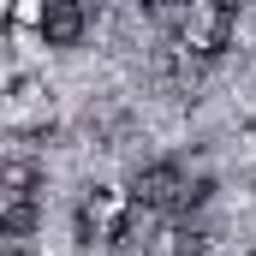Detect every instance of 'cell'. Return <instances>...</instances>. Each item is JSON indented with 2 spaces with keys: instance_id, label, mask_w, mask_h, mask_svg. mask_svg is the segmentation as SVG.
Segmentation results:
<instances>
[{
  "instance_id": "1",
  "label": "cell",
  "mask_w": 256,
  "mask_h": 256,
  "mask_svg": "<svg viewBox=\"0 0 256 256\" xmlns=\"http://www.w3.org/2000/svg\"><path fill=\"white\" fill-rule=\"evenodd\" d=\"M226 42H232V0H191L179 18V48L196 60H214L226 54Z\"/></svg>"
},
{
  "instance_id": "2",
  "label": "cell",
  "mask_w": 256,
  "mask_h": 256,
  "mask_svg": "<svg viewBox=\"0 0 256 256\" xmlns=\"http://www.w3.org/2000/svg\"><path fill=\"white\" fill-rule=\"evenodd\" d=\"M131 191H96L84 196V208H78V238L84 244H126V238H137L131 232Z\"/></svg>"
},
{
  "instance_id": "3",
  "label": "cell",
  "mask_w": 256,
  "mask_h": 256,
  "mask_svg": "<svg viewBox=\"0 0 256 256\" xmlns=\"http://www.w3.org/2000/svg\"><path fill=\"white\" fill-rule=\"evenodd\" d=\"M0 120H6L12 131H48V126H54L48 84H36V78H18V84L6 90V102H0Z\"/></svg>"
},
{
  "instance_id": "4",
  "label": "cell",
  "mask_w": 256,
  "mask_h": 256,
  "mask_svg": "<svg viewBox=\"0 0 256 256\" xmlns=\"http://www.w3.org/2000/svg\"><path fill=\"white\" fill-rule=\"evenodd\" d=\"M185 185H191V179L161 161V167H143V173L131 179V202H137V208H155V214H167V208L185 214Z\"/></svg>"
},
{
  "instance_id": "5",
  "label": "cell",
  "mask_w": 256,
  "mask_h": 256,
  "mask_svg": "<svg viewBox=\"0 0 256 256\" xmlns=\"http://www.w3.org/2000/svg\"><path fill=\"white\" fill-rule=\"evenodd\" d=\"M84 30H90L84 0H48V6H42V30H36V36H42L48 48H78Z\"/></svg>"
},
{
  "instance_id": "6",
  "label": "cell",
  "mask_w": 256,
  "mask_h": 256,
  "mask_svg": "<svg viewBox=\"0 0 256 256\" xmlns=\"http://www.w3.org/2000/svg\"><path fill=\"white\" fill-rule=\"evenodd\" d=\"M202 250H208V238L196 226H155L143 238V256H202Z\"/></svg>"
},
{
  "instance_id": "7",
  "label": "cell",
  "mask_w": 256,
  "mask_h": 256,
  "mask_svg": "<svg viewBox=\"0 0 256 256\" xmlns=\"http://www.w3.org/2000/svg\"><path fill=\"white\" fill-rule=\"evenodd\" d=\"M36 185H42V167L30 155L0 161V191H6V202H36Z\"/></svg>"
},
{
  "instance_id": "8",
  "label": "cell",
  "mask_w": 256,
  "mask_h": 256,
  "mask_svg": "<svg viewBox=\"0 0 256 256\" xmlns=\"http://www.w3.org/2000/svg\"><path fill=\"white\" fill-rule=\"evenodd\" d=\"M36 220H42L36 202H6V208H0V238H6V244H24V238L36 232Z\"/></svg>"
},
{
  "instance_id": "9",
  "label": "cell",
  "mask_w": 256,
  "mask_h": 256,
  "mask_svg": "<svg viewBox=\"0 0 256 256\" xmlns=\"http://www.w3.org/2000/svg\"><path fill=\"white\" fill-rule=\"evenodd\" d=\"M42 6H48V0H12V6H6V24H12V30H42Z\"/></svg>"
},
{
  "instance_id": "10",
  "label": "cell",
  "mask_w": 256,
  "mask_h": 256,
  "mask_svg": "<svg viewBox=\"0 0 256 256\" xmlns=\"http://www.w3.org/2000/svg\"><path fill=\"white\" fill-rule=\"evenodd\" d=\"M6 256H24V244H6Z\"/></svg>"
},
{
  "instance_id": "11",
  "label": "cell",
  "mask_w": 256,
  "mask_h": 256,
  "mask_svg": "<svg viewBox=\"0 0 256 256\" xmlns=\"http://www.w3.org/2000/svg\"><path fill=\"white\" fill-rule=\"evenodd\" d=\"M143 6H173V0H143Z\"/></svg>"
},
{
  "instance_id": "12",
  "label": "cell",
  "mask_w": 256,
  "mask_h": 256,
  "mask_svg": "<svg viewBox=\"0 0 256 256\" xmlns=\"http://www.w3.org/2000/svg\"><path fill=\"white\" fill-rule=\"evenodd\" d=\"M173 6H191V0H173Z\"/></svg>"
}]
</instances>
